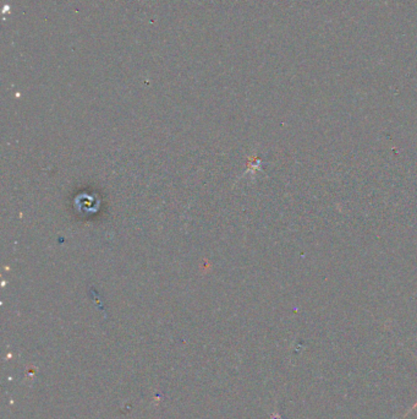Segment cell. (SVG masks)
<instances>
[{
	"label": "cell",
	"mask_w": 417,
	"mask_h": 419,
	"mask_svg": "<svg viewBox=\"0 0 417 419\" xmlns=\"http://www.w3.org/2000/svg\"><path fill=\"white\" fill-rule=\"evenodd\" d=\"M417 407V402L416 403H415V405H414V406H412V409H410V411H409V412H412V411H414V409H415V408Z\"/></svg>",
	"instance_id": "1"
}]
</instances>
